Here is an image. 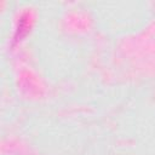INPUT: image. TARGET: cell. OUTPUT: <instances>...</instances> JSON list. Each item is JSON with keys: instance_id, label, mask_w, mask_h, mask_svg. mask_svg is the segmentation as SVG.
Masks as SVG:
<instances>
[]
</instances>
